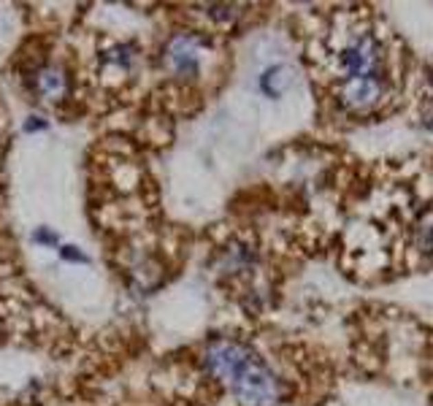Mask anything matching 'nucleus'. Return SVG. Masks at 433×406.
Instances as JSON below:
<instances>
[{
    "label": "nucleus",
    "mask_w": 433,
    "mask_h": 406,
    "mask_svg": "<svg viewBox=\"0 0 433 406\" xmlns=\"http://www.w3.org/2000/svg\"><path fill=\"white\" fill-rule=\"evenodd\" d=\"M203 361L216 379H225L230 385L233 396L244 406H274L285 393L276 371L244 341L214 339L206 347Z\"/></svg>",
    "instance_id": "obj_1"
},
{
    "label": "nucleus",
    "mask_w": 433,
    "mask_h": 406,
    "mask_svg": "<svg viewBox=\"0 0 433 406\" xmlns=\"http://www.w3.org/2000/svg\"><path fill=\"white\" fill-rule=\"evenodd\" d=\"M336 65L342 71V82L346 79H366V76H385V46L374 33H355L339 54Z\"/></svg>",
    "instance_id": "obj_2"
},
{
    "label": "nucleus",
    "mask_w": 433,
    "mask_h": 406,
    "mask_svg": "<svg viewBox=\"0 0 433 406\" xmlns=\"http://www.w3.org/2000/svg\"><path fill=\"white\" fill-rule=\"evenodd\" d=\"M339 103L346 111H368L385 95V76H366V79H346L339 84Z\"/></svg>",
    "instance_id": "obj_3"
},
{
    "label": "nucleus",
    "mask_w": 433,
    "mask_h": 406,
    "mask_svg": "<svg viewBox=\"0 0 433 406\" xmlns=\"http://www.w3.org/2000/svg\"><path fill=\"white\" fill-rule=\"evenodd\" d=\"M166 63L179 76H195L201 71V38L192 33H179L166 46Z\"/></svg>",
    "instance_id": "obj_4"
},
{
    "label": "nucleus",
    "mask_w": 433,
    "mask_h": 406,
    "mask_svg": "<svg viewBox=\"0 0 433 406\" xmlns=\"http://www.w3.org/2000/svg\"><path fill=\"white\" fill-rule=\"evenodd\" d=\"M36 90L41 92L43 98H57L65 92V76L60 68L54 65H46L36 74Z\"/></svg>",
    "instance_id": "obj_5"
},
{
    "label": "nucleus",
    "mask_w": 433,
    "mask_h": 406,
    "mask_svg": "<svg viewBox=\"0 0 433 406\" xmlns=\"http://www.w3.org/2000/svg\"><path fill=\"white\" fill-rule=\"evenodd\" d=\"M287 87H290V71L285 65H271L260 76V90L265 92L268 98H279Z\"/></svg>",
    "instance_id": "obj_6"
},
{
    "label": "nucleus",
    "mask_w": 433,
    "mask_h": 406,
    "mask_svg": "<svg viewBox=\"0 0 433 406\" xmlns=\"http://www.w3.org/2000/svg\"><path fill=\"white\" fill-rule=\"evenodd\" d=\"M414 247L425 258H433V212H428L414 227Z\"/></svg>",
    "instance_id": "obj_7"
},
{
    "label": "nucleus",
    "mask_w": 433,
    "mask_h": 406,
    "mask_svg": "<svg viewBox=\"0 0 433 406\" xmlns=\"http://www.w3.org/2000/svg\"><path fill=\"white\" fill-rule=\"evenodd\" d=\"M60 255H63V260H68V263H87V255L79 252V247H60Z\"/></svg>",
    "instance_id": "obj_8"
},
{
    "label": "nucleus",
    "mask_w": 433,
    "mask_h": 406,
    "mask_svg": "<svg viewBox=\"0 0 433 406\" xmlns=\"http://www.w3.org/2000/svg\"><path fill=\"white\" fill-rule=\"evenodd\" d=\"M33 241L46 244V247H49V244L54 247V244H57V233H54V230H49V227H38V230L33 233Z\"/></svg>",
    "instance_id": "obj_9"
},
{
    "label": "nucleus",
    "mask_w": 433,
    "mask_h": 406,
    "mask_svg": "<svg viewBox=\"0 0 433 406\" xmlns=\"http://www.w3.org/2000/svg\"><path fill=\"white\" fill-rule=\"evenodd\" d=\"M43 128H46V122H43L41 117H30V120L25 122V133H38Z\"/></svg>",
    "instance_id": "obj_10"
},
{
    "label": "nucleus",
    "mask_w": 433,
    "mask_h": 406,
    "mask_svg": "<svg viewBox=\"0 0 433 406\" xmlns=\"http://www.w3.org/2000/svg\"><path fill=\"white\" fill-rule=\"evenodd\" d=\"M431 87H433V71H431Z\"/></svg>",
    "instance_id": "obj_11"
}]
</instances>
